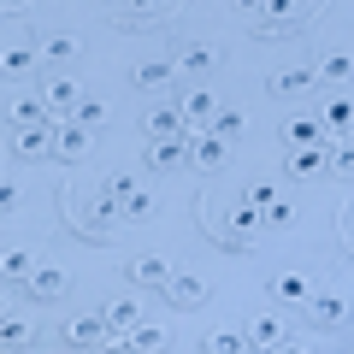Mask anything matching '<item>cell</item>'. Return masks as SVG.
<instances>
[{"label": "cell", "instance_id": "8", "mask_svg": "<svg viewBox=\"0 0 354 354\" xmlns=\"http://www.w3.org/2000/svg\"><path fill=\"white\" fill-rule=\"evenodd\" d=\"M189 142H195V130H189V136H165V142H153V165H160V171L189 165Z\"/></svg>", "mask_w": 354, "mask_h": 354}, {"label": "cell", "instance_id": "9", "mask_svg": "<svg viewBox=\"0 0 354 354\" xmlns=\"http://www.w3.org/2000/svg\"><path fill=\"white\" fill-rule=\"evenodd\" d=\"M325 171H330L325 142H319V148H295V153H290V177H325Z\"/></svg>", "mask_w": 354, "mask_h": 354}, {"label": "cell", "instance_id": "33", "mask_svg": "<svg viewBox=\"0 0 354 354\" xmlns=\"http://www.w3.org/2000/svg\"><path fill=\"white\" fill-rule=\"evenodd\" d=\"M30 65H36V53H30V48H12V53H6V71H30Z\"/></svg>", "mask_w": 354, "mask_h": 354}, {"label": "cell", "instance_id": "27", "mask_svg": "<svg viewBox=\"0 0 354 354\" xmlns=\"http://www.w3.org/2000/svg\"><path fill=\"white\" fill-rule=\"evenodd\" d=\"M148 213H153V189H142V183H136V189L124 195V218H148Z\"/></svg>", "mask_w": 354, "mask_h": 354}, {"label": "cell", "instance_id": "6", "mask_svg": "<svg viewBox=\"0 0 354 354\" xmlns=\"http://www.w3.org/2000/svg\"><path fill=\"white\" fill-rule=\"evenodd\" d=\"M165 295H171V307H195V301H207V283L195 272H171L165 278Z\"/></svg>", "mask_w": 354, "mask_h": 354}, {"label": "cell", "instance_id": "10", "mask_svg": "<svg viewBox=\"0 0 354 354\" xmlns=\"http://www.w3.org/2000/svg\"><path fill=\"white\" fill-rule=\"evenodd\" d=\"M77 106H83V88H77L71 77H53L48 83V113H71L77 118Z\"/></svg>", "mask_w": 354, "mask_h": 354}, {"label": "cell", "instance_id": "20", "mask_svg": "<svg viewBox=\"0 0 354 354\" xmlns=\"http://www.w3.org/2000/svg\"><path fill=\"white\" fill-rule=\"evenodd\" d=\"M136 319H142L136 301H113V307H106V330H118V337H130V330H136Z\"/></svg>", "mask_w": 354, "mask_h": 354}, {"label": "cell", "instance_id": "34", "mask_svg": "<svg viewBox=\"0 0 354 354\" xmlns=\"http://www.w3.org/2000/svg\"><path fill=\"white\" fill-rule=\"evenodd\" d=\"M6 272H12V278H30V254L12 248V254H6Z\"/></svg>", "mask_w": 354, "mask_h": 354}, {"label": "cell", "instance_id": "23", "mask_svg": "<svg viewBox=\"0 0 354 354\" xmlns=\"http://www.w3.org/2000/svg\"><path fill=\"white\" fill-rule=\"evenodd\" d=\"M48 118H53V113H48V101H18V106H12V124H24V130L48 124Z\"/></svg>", "mask_w": 354, "mask_h": 354}, {"label": "cell", "instance_id": "29", "mask_svg": "<svg viewBox=\"0 0 354 354\" xmlns=\"http://www.w3.org/2000/svg\"><path fill=\"white\" fill-rule=\"evenodd\" d=\"M319 77H325V83H348V77H354V59H348V53H337V59H325V71H319Z\"/></svg>", "mask_w": 354, "mask_h": 354}, {"label": "cell", "instance_id": "13", "mask_svg": "<svg viewBox=\"0 0 354 354\" xmlns=\"http://www.w3.org/2000/svg\"><path fill=\"white\" fill-rule=\"evenodd\" d=\"M101 337H106V313H101V319L83 313V319H71V325H65V342H77V348H95Z\"/></svg>", "mask_w": 354, "mask_h": 354}, {"label": "cell", "instance_id": "11", "mask_svg": "<svg viewBox=\"0 0 354 354\" xmlns=\"http://www.w3.org/2000/svg\"><path fill=\"white\" fill-rule=\"evenodd\" d=\"M213 113H218V101L207 95V88L183 95V124H189V130H207V124H213Z\"/></svg>", "mask_w": 354, "mask_h": 354}, {"label": "cell", "instance_id": "30", "mask_svg": "<svg viewBox=\"0 0 354 354\" xmlns=\"http://www.w3.org/2000/svg\"><path fill=\"white\" fill-rule=\"evenodd\" d=\"M165 12V6H124V12H118V18H124V24H153V18H160Z\"/></svg>", "mask_w": 354, "mask_h": 354}, {"label": "cell", "instance_id": "24", "mask_svg": "<svg viewBox=\"0 0 354 354\" xmlns=\"http://www.w3.org/2000/svg\"><path fill=\"white\" fill-rule=\"evenodd\" d=\"M254 230H266V225H260V207H236V213H230V236L248 242Z\"/></svg>", "mask_w": 354, "mask_h": 354}, {"label": "cell", "instance_id": "22", "mask_svg": "<svg viewBox=\"0 0 354 354\" xmlns=\"http://www.w3.org/2000/svg\"><path fill=\"white\" fill-rule=\"evenodd\" d=\"M260 225H266V230H283V225H295V207L283 201V195H272V201L260 207Z\"/></svg>", "mask_w": 354, "mask_h": 354}, {"label": "cell", "instance_id": "4", "mask_svg": "<svg viewBox=\"0 0 354 354\" xmlns=\"http://www.w3.org/2000/svg\"><path fill=\"white\" fill-rule=\"evenodd\" d=\"M171 272H177V266L165 260V254H136V260H130V278H136V283H153V290H165Z\"/></svg>", "mask_w": 354, "mask_h": 354}, {"label": "cell", "instance_id": "7", "mask_svg": "<svg viewBox=\"0 0 354 354\" xmlns=\"http://www.w3.org/2000/svg\"><path fill=\"white\" fill-rule=\"evenodd\" d=\"M248 342H254V348H283V342H290V325H283L278 313H266V319L248 325Z\"/></svg>", "mask_w": 354, "mask_h": 354}, {"label": "cell", "instance_id": "14", "mask_svg": "<svg viewBox=\"0 0 354 354\" xmlns=\"http://www.w3.org/2000/svg\"><path fill=\"white\" fill-rule=\"evenodd\" d=\"M283 136H290V148H319V142H325V124H319V118H290V124H283Z\"/></svg>", "mask_w": 354, "mask_h": 354}, {"label": "cell", "instance_id": "36", "mask_svg": "<svg viewBox=\"0 0 354 354\" xmlns=\"http://www.w3.org/2000/svg\"><path fill=\"white\" fill-rule=\"evenodd\" d=\"M213 348H218V354H230V348H242V337H236V330H218V337H213Z\"/></svg>", "mask_w": 354, "mask_h": 354}, {"label": "cell", "instance_id": "31", "mask_svg": "<svg viewBox=\"0 0 354 354\" xmlns=\"http://www.w3.org/2000/svg\"><path fill=\"white\" fill-rule=\"evenodd\" d=\"M325 130H337V136H348V101H337L325 113Z\"/></svg>", "mask_w": 354, "mask_h": 354}, {"label": "cell", "instance_id": "26", "mask_svg": "<svg viewBox=\"0 0 354 354\" xmlns=\"http://www.w3.org/2000/svg\"><path fill=\"white\" fill-rule=\"evenodd\" d=\"M41 53H48V59H77L83 41H77V36H48V41H41Z\"/></svg>", "mask_w": 354, "mask_h": 354}, {"label": "cell", "instance_id": "1", "mask_svg": "<svg viewBox=\"0 0 354 354\" xmlns=\"http://www.w3.org/2000/svg\"><path fill=\"white\" fill-rule=\"evenodd\" d=\"M53 153H59V160H88V153H95V130H83V124H59L53 130Z\"/></svg>", "mask_w": 354, "mask_h": 354}, {"label": "cell", "instance_id": "32", "mask_svg": "<svg viewBox=\"0 0 354 354\" xmlns=\"http://www.w3.org/2000/svg\"><path fill=\"white\" fill-rule=\"evenodd\" d=\"M124 342H130V348H160V342H165V337H160V330H142V325H136V330H130V337H124Z\"/></svg>", "mask_w": 354, "mask_h": 354}, {"label": "cell", "instance_id": "17", "mask_svg": "<svg viewBox=\"0 0 354 354\" xmlns=\"http://www.w3.org/2000/svg\"><path fill=\"white\" fill-rule=\"evenodd\" d=\"M18 153H30V160H41V153H53V124L18 130Z\"/></svg>", "mask_w": 354, "mask_h": 354}, {"label": "cell", "instance_id": "25", "mask_svg": "<svg viewBox=\"0 0 354 354\" xmlns=\"http://www.w3.org/2000/svg\"><path fill=\"white\" fill-rule=\"evenodd\" d=\"M71 124H83V130H101V124H106V101H88V95H83V106H77V118H71Z\"/></svg>", "mask_w": 354, "mask_h": 354}, {"label": "cell", "instance_id": "18", "mask_svg": "<svg viewBox=\"0 0 354 354\" xmlns=\"http://www.w3.org/2000/svg\"><path fill=\"white\" fill-rule=\"evenodd\" d=\"M171 77H177V59H148V65L136 71V88H165Z\"/></svg>", "mask_w": 354, "mask_h": 354}, {"label": "cell", "instance_id": "2", "mask_svg": "<svg viewBox=\"0 0 354 354\" xmlns=\"http://www.w3.org/2000/svg\"><path fill=\"white\" fill-rule=\"evenodd\" d=\"M225 160H230V142H225V136H213V130H195V142H189V165H201V171H218Z\"/></svg>", "mask_w": 354, "mask_h": 354}, {"label": "cell", "instance_id": "15", "mask_svg": "<svg viewBox=\"0 0 354 354\" xmlns=\"http://www.w3.org/2000/svg\"><path fill=\"white\" fill-rule=\"evenodd\" d=\"M213 65H218V53L207 48V41H195V48H183V53H177V71H189V77L213 71Z\"/></svg>", "mask_w": 354, "mask_h": 354}, {"label": "cell", "instance_id": "28", "mask_svg": "<svg viewBox=\"0 0 354 354\" xmlns=\"http://www.w3.org/2000/svg\"><path fill=\"white\" fill-rule=\"evenodd\" d=\"M272 295H278V301H307V283L283 272V278H272Z\"/></svg>", "mask_w": 354, "mask_h": 354}, {"label": "cell", "instance_id": "3", "mask_svg": "<svg viewBox=\"0 0 354 354\" xmlns=\"http://www.w3.org/2000/svg\"><path fill=\"white\" fill-rule=\"evenodd\" d=\"M142 130H148L153 142H165V136H189V124H183V106H153V113L142 118Z\"/></svg>", "mask_w": 354, "mask_h": 354}, {"label": "cell", "instance_id": "21", "mask_svg": "<svg viewBox=\"0 0 354 354\" xmlns=\"http://www.w3.org/2000/svg\"><path fill=\"white\" fill-rule=\"evenodd\" d=\"M313 319H319V325H348V301H342V295H319Z\"/></svg>", "mask_w": 354, "mask_h": 354}, {"label": "cell", "instance_id": "35", "mask_svg": "<svg viewBox=\"0 0 354 354\" xmlns=\"http://www.w3.org/2000/svg\"><path fill=\"white\" fill-rule=\"evenodd\" d=\"M18 342H30V325L24 319H6V348H18Z\"/></svg>", "mask_w": 354, "mask_h": 354}, {"label": "cell", "instance_id": "16", "mask_svg": "<svg viewBox=\"0 0 354 354\" xmlns=\"http://www.w3.org/2000/svg\"><path fill=\"white\" fill-rule=\"evenodd\" d=\"M88 225L95 230H118L124 225V207H118L113 195H101V201H88Z\"/></svg>", "mask_w": 354, "mask_h": 354}, {"label": "cell", "instance_id": "5", "mask_svg": "<svg viewBox=\"0 0 354 354\" xmlns=\"http://www.w3.org/2000/svg\"><path fill=\"white\" fill-rule=\"evenodd\" d=\"M24 290L36 295V301H59V295H65V272H59V266H36V272L24 278Z\"/></svg>", "mask_w": 354, "mask_h": 354}, {"label": "cell", "instance_id": "12", "mask_svg": "<svg viewBox=\"0 0 354 354\" xmlns=\"http://www.w3.org/2000/svg\"><path fill=\"white\" fill-rule=\"evenodd\" d=\"M313 83H319L313 65H290V71H278L266 88H272V95H301V88H313Z\"/></svg>", "mask_w": 354, "mask_h": 354}, {"label": "cell", "instance_id": "19", "mask_svg": "<svg viewBox=\"0 0 354 354\" xmlns=\"http://www.w3.org/2000/svg\"><path fill=\"white\" fill-rule=\"evenodd\" d=\"M207 130H213V136H225V142H236L242 130H248V118H242L236 106H218V113H213V124H207Z\"/></svg>", "mask_w": 354, "mask_h": 354}]
</instances>
